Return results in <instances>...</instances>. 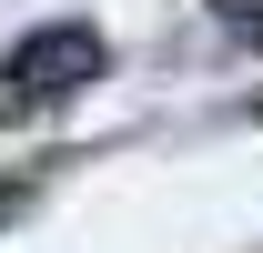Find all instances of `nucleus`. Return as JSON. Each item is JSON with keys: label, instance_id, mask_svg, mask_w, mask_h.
Masks as SVG:
<instances>
[{"label": "nucleus", "instance_id": "1", "mask_svg": "<svg viewBox=\"0 0 263 253\" xmlns=\"http://www.w3.org/2000/svg\"><path fill=\"white\" fill-rule=\"evenodd\" d=\"M91 81H101V31L91 21H41L0 61V112H51V101L91 92Z\"/></svg>", "mask_w": 263, "mask_h": 253}, {"label": "nucleus", "instance_id": "2", "mask_svg": "<svg viewBox=\"0 0 263 253\" xmlns=\"http://www.w3.org/2000/svg\"><path fill=\"white\" fill-rule=\"evenodd\" d=\"M213 21H223L233 41H253V51H263V10H253V0H213Z\"/></svg>", "mask_w": 263, "mask_h": 253}]
</instances>
